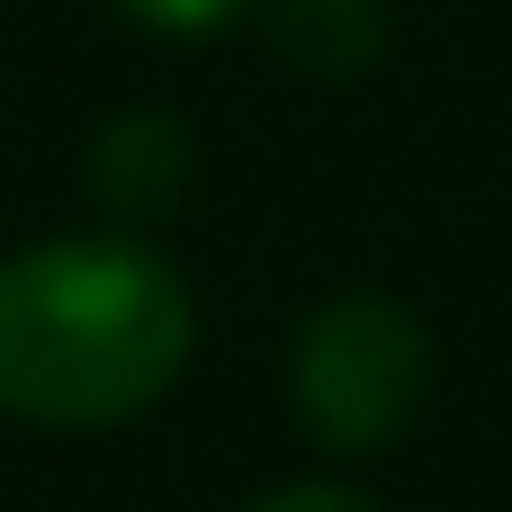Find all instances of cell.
<instances>
[{
	"instance_id": "cell-1",
	"label": "cell",
	"mask_w": 512,
	"mask_h": 512,
	"mask_svg": "<svg viewBox=\"0 0 512 512\" xmlns=\"http://www.w3.org/2000/svg\"><path fill=\"white\" fill-rule=\"evenodd\" d=\"M189 351L198 297L144 234H45L0 261V414L27 432H117Z\"/></svg>"
},
{
	"instance_id": "cell-2",
	"label": "cell",
	"mask_w": 512,
	"mask_h": 512,
	"mask_svg": "<svg viewBox=\"0 0 512 512\" xmlns=\"http://www.w3.org/2000/svg\"><path fill=\"white\" fill-rule=\"evenodd\" d=\"M432 378H441V342L387 288H333L288 333V414L333 459L396 450L423 423Z\"/></svg>"
},
{
	"instance_id": "cell-3",
	"label": "cell",
	"mask_w": 512,
	"mask_h": 512,
	"mask_svg": "<svg viewBox=\"0 0 512 512\" xmlns=\"http://www.w3.org/2000/svg\"><path fill=\"white\" fill-rule=\"evenodd\" d=\"M90 189H99V207L117 216V234L162 225V216L180 207V189H189V126L162 117V108L117 117V126L99 135V153H90Z\"/></svg>"
},
{
	"instance_id": "cell-4",
	"label": "cell",
	"mask_w": 512,
	"mask_h": 512,
	"mask_svg": "<svg viewBox=\"0 0 512 512\" xmlns=\"http://www.w3.org/2000/svg\"><path fill=\"white\" fill-rule=\"evenodd\" d=\"M261 27L315 81H360L387 54V9L378 0H261Z\"/></svg>"
},
{
	"instance_id": "cell-5",
	"label": "cell",
	"mask_w": 512,
	"mask_h": 512,
	"mask_svg": "<svg viewBox=\"0 0 512 512\" xmlns=\"http://www.w3.org/2000/svg\"><path fill=\"white\" fill-rule=\"evenodd\" d=\"M135 27H153V36H216L225 18H243L252 0H117Z\"/></svg>"
},
{
	"instance_id": "cell-6",
	"label": "cell",
	"mask_w": 512,
	"mask_h": 512,
	"mask_svg": "<svg viewBox=\"0 0 512 512\" xmlns=\"http://www.w3.org/2000/svg\"><path fill=\"white\" fill-rule=\"evenodd\" d=\"M243 512H378L360 486H333V477H288V486H270V495H252Z\"/></svg>"
}]
</instances>
